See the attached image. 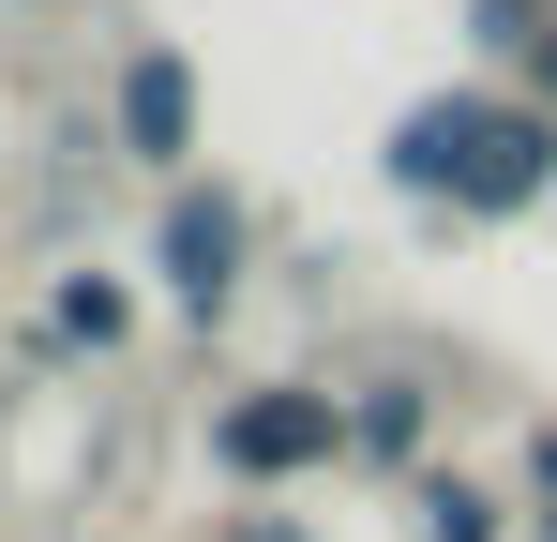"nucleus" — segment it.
I'll use <instances>...</instances> for the list:
<instances>
[{
  "mask_svg": "<svg viewBox=\"0 0 557 542\" xmlns=\"http://www.w3.org/2000/svg\"><path fill=\"white\" fill-rule=\"evenodd\" d=\"M392 181L407 196H467V211H528L557 181V121H528V106H407L392 121Z\"/></svg>",
  "mask_w": 557,
  "mask_h": 542,
  "instance_id": "nucleus-1",
  "label": "nucleus"
},
{
  "mask_svg": "<svg viewBox=\"0 0 557 542\" xmlns=\"http://www.w3.org/2000/svg\"><path fill=\"white\" fill-rule=\"evenodd\" d=\"M211 452H226L242 482H272V467H317V452H332V392H242V407L211 422Z\"/></svg>",
  "mask_w": 557,
  "mask_h": 542,
  "instance_id": "nucleus-2",
  "label": "nucleus"
},
{
  "mask_svg": "<svg viewBox=\"0 0 557 542\" xmlns=\"http://www.w3.org/2000/svg\"><path fill=\"white\" fill-rule=\"evenodd\" d=\"M166 286H182L196 317L242 286V211H226V196H182V211H166Z\"/></svg>",
  "mask_w": 557,
  "mask_h": 542,
  "instance_id": "nucleus-3",
  "label": "nucleus"
},
{
  "mask_svg": "<svg viewBox=\"0 0 557 542\" xmlns=\"http://www.w3.org/2000/svg\"><path fill=\"white\" fill-rule=\"evenodd\" d=\"M121 136H136V151H182L196 136V76L182 61H136V76H121Z\"/></svg>",
  "mask_w": 557,
  "mask_h": 542,
  "instance_id": "nucleus-4",
  "label": "nucleus"
},
{
  "mask_svg": "<svg viewBox=\"0 0 557 542\" xmlns=\"http://www.w3.org/2000/svg\"><path fill=\"white\" fill-rule=\"evenodd\" d=\"M422 542H497V513H482L467 482H437V497H422Z\"/></svg>",
  "mask_w": 557,
  "mask_h": 542,
  "instance_id": "nucleus-5",
  "label": "nucleus"
}]
</instances>
